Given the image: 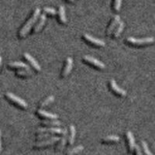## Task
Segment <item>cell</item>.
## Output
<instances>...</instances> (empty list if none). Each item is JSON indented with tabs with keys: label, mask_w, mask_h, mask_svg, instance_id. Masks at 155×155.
<instances>
[{
	"label": "cell",
	"mask_w": 155,
	"mask_h": 155,
	"mask_svg": "<svg viewBox=\"0 0 155 155\" xmlns=\"http://www.w3.org/2000/svg\"><path fill=\"white\" fill-rule=\"evenodd\" d=\"M62 137L60 138V143L58 145L57 147V150H62L65 146V143L67 142V140H68V130L67 129H64L63 130V132H62Z\"/></svg>",
	"instance_id": "9a60e30c"
},
{
	"label": "cell",
	"mask_w": 155,
	"mask_h": 155,
	"mask_svg": "<svg viewBox=\"0 0 155 155\" xmlns=\"http://www.w3.org/2000/svg\"><path fill=\"white\" fill-rule=\"evenodd\" d=\"M82 39L88 44H91L92 46L99 47V48H103L106 45V43L103 41L100 40V39L95 38V37H92V36L89 35V34H85L82 35Z\"/></svg>",
	"instance_id": "277c9868"
},
{
	"label": "cell",
	"mask_w": 155,
	"mask_h": 155,
	"mask_svg": "<svg viewBox=\"0 0 155 155\" xmlns=\"http://www.w3.org/2000/svg\"><path fill=\"white\" fill-rule=\"evenodd\" d=\"M120 137L116 135H109L102 139V143H112V142H119Z\"/></svg>",
	"instance_id": "603a6c76"
},
{
	"label": "cell",
	"mask_w": 155,
	"mask_h": 155,
	"mask_svg": "<svg viewBox=\"0 0 155 155\" xmlns=\"http://www.w3.org/2000/svg\"><path fill=\"white\" fill-rule=\"evenodd\" d=\"M154 41L153 37H146V38H135V37H127L126 42L134 47L146 46L148 44H153Z\"/></svg>",
	"instance_id": "7a4b0ae2"
},
{
	"label": "cell",
	"mask_w": 155,
	"mask_h": 155,
	"mask_svg": "<svg viewBox=\"0 0 155 155\" xmlns=\"http://www.w3.org/2000/svg\"><path fill=\"white\" fill-rule=\"evenodd\" d=\"M58 16H59V21L62 24H65L67 23V19H66L65 15V9L64 5L59 6V10H58Z\"/></svg>",
	"instance_id": "e0dca14e"
},
{
	"label": "cell",
	"mask_w": 155,
	"mask_h": 155,
	"mask_svg": "<svg viewBox=\"0 0 155 155\" xmlns=\"http://www.w3.org/2000/svg\"><path fill=\"white\" fill-rule=\"evenodd\" d=\"M44 11L45 14H49L51 15V16H55V15H57V13H58L56 9L51 7H44Z\"/></svg>",
	"instance_id": "d4e9b609"
},
{
	"label": "cell",
	"mask_w": 155,
	"mask_h": 155,
	"mask_svg": "<svg viewBox=\"0 0 155 155\" xmlns=\"http://www.w3.org/2000/svg\"><path fill=\"white\" fill-rule=\"evenodd\" d=\"M37 115H38L39 116L42 117V118L48 119V120H57V119L58 118V115L49 113V112H47L41 109L37 110Z\"/></svg>",
	"instance_id": "4fadbf2b"
},
{
	"label": "cell",
	"mask_w": 155,
	"mask_h": 155,
	"mask_svg": "<svg viewBox=\"0 0 155 155\" xmlns=\"http://www.w3.org/2000/svg\"><path fill=\"white\" fill-rule=\"evenodd\" d=\"M41 15V9L40 8H36L35 10H34V13L31 16V17L27 20V22L24 24L22 29L20 30V31L19 32V34H18V37L19 39H23L27 37V34H29L30 30H31V28L34 27V23L37 22V19L39 18Z\"/></svg>",
	"instance_id": "6da1fadb"
},
{
	"label": "cell",
	"mask_w": 155,
	"mask_h": 155,
	"mask_svg": "<svg viewBox=\"0 0 155 155\" xmlns=\"http://www.w3.org/2000/svg\"><path fill=\"white\" fill-rule=\"evenodd\" d=\"M47 16L45 13H43V14L40 15L39 16V20L37 23V24L35 25L34 29V34H37L39 31H41V29L44 27V24H45V22H46Z\"/></svg>",
	"instance_id": "7c38bea8"
},
{
	"label": "cell",
	"mask_w": 155,
	"mask_h": 155,
	"mask_svg": "<svg viewBox=\"0 0 155 155\" xmlns=\"http://www.w3.org/2000/svg\"><path fill=\"white\" fill-rule=\"evenodd\" d=\"M84 150V147L82 145H78V146L75 147L70 149L66 152V155H75L78 153L79 152L82 151Z\"/></svg>",
	"instance_id": "cb8c5ba5"
},
{
	"label": "cell",
	"mask_w": 155,
	"mask_h": 155,
	"mask_svg": "<svg viewBox=\"0 0 155 155\" xmlns=\"http://www.w3.org/2000/svg\"><path fill=\"white\" fill-rule=\"evenodd\" d=\"M141 145H142V148H143V152L145 153L146 155H153V153L150 152V150H149V147L147 146V143L145 142V141L142 140L141 141Z\"/></svg>",
	"instance_id": "484cf974"
},
{
	"label": "cell",
	"mask_w": 155,
	"mask_h": 155,
	"mask_svg": "<svg viewBox=\"0 0 155 155\" xmlns=\"http://www.w3.org/2000/svg\"><path fill=\"white\" fill-rule=\"evenodd\" d=\"M134 150H135L136 155H143V153H142V152H141L140 148V147L138 146V145H137V144L135 145V147H134Z\"/></svg>",
	"instance_id": "f1b7e54d"
},
{
	"label": "cell",
	"mask_w": 155,
	"mask_h": 155,
	"mask_svg": "<svg viewBox=\"0 0 155 155\" xmlns=\"http://www.w3.org/2000/svg\"><path fill=\"white\" fill-rule=\"evenodd\" d=\"M51 134H48V133H43V134H40L38 135H37L36 137V139L37 140H43V139H47L48 137H51Z\"/></svg>",
	"instance_id": "4316f807"
},
{
	"label": "cell",
	"mask_w": 155,
	"mask_h": 155,
	"mask_svg": "<svg viewBox=\"0 0 155 155\" xmlns=\"http://www.w3.org/2000/svg\"><path fill=\"white\" fill-rule=\"evenodd\" d=\"M54 100V95H50V96L47 97L46 99H44V100H43L42 102L40 103L39 108H40V109H43V108L46 107L48 105L51 104V102H53Z\"/></svg>",
	"instance_id": "44dd1931"
},
{
	"label": "cell",
	"mask_w": 155,
	"mask_h": 155,
	"mask_svg": "<svg viewBox=\"0 0 155 155\" xmlns=\"http://www.w3.org/2000/svg\"><path fill=\"white\" fill-rule=\"evenodd\" d=\"M40 124L41 125L47 126V127H58V126H61V123L60 121H58L57 120H43Z\"/></svg>",
	"instance_id": "ffe728a7"
},
{
	"label": "cell",
	"mask_w": 155,
	"mask_h": 155,
	"mask_svg": "<svg viewBox=\"0 0 155 155\" xmlns=\"http://www.w3.org/2000/svg\"><path fill=\"white\" fill-rule=\"evenodd\" d=\"M68 2H73L74 1V0H68Z\"/></svg>",
	"instance_id": "1f68e13d"
},
{
	"label": "cell",
	"mask_w": 155,
	"mask_h": 155,
	"mask_svg": "<svg viewBox=\"0 0 155 155\" xmlns=\"http://www.w3.org/2000/svg\"><path fill=\"white\" fill-rule=\"evenodd\" d=\"M2 151V141H1V130H0V152Z\"/></svg>",
	"instance_id": "f546056e"
},
{
	"label": "cell",
	"mask_w": 155,
	"mask_h": 155,
	"mask_svg": "<svg viewBox=\"0 0 155 155\" xmlns=\"http://www.w3.org/2000/svg\"><path fill=\"white\" fill-rule=\"evenodd\" d=\"M83 61H85V63L88 64L91 66H93V67L96 68L98 69H104L105 68V64L102 63L100 61L97 60L96 58H93L92 56H89V55H85L83 56L82 58Z\"/></svg>",
	"instance_id": "5b68a950"
},
{
	"label": "cell",
	"mask_w": 155,
	"mask_h": 155,
	"mask_svg": "<svg viewBox=\"0 0 155 155\" xmlns=\"http://www.w3.org/2000/svg\"><path fill=\"white\" fill-rule=\"evenodd\" d=\"M60 140V137H51L49 139L45 140L40 141V142H37V143H34V147L35 148H41V147H44L49 146V145H52L54 143L58 142V141Z\"/></svg>",
	"instance_id": "52a82bcc"
},
{
	"label": "cell",
	"mask_w": 155,
	"mask_h": 155,
	"mask_svg": "<svg viewBox=\"0 0 155 155\" xmlns=\"http://www.w3.org/2000/svg\"><path fill=\"white\" fill-rule=\"evenodd\" d=\"M109 88L113 91L116 95L120 97H125L127 95V92L123 88H120L117 84H116V81L114 79L109 80Z\"/></svg>",
	"instance_id": "8992f818"
},
{
	"label": "cell",
	"mask_w": 155,
	"mask_h": 155,
	"mask_svg": "<svg viewBox=\"0 0 155 155\" xmlns=\"http://www.w3.org/2000/svg\"><path fill=\"white\" fill-rule=\"evenodd\" d=\"M8 67L9 68H23L29 70L30 68L27 65V64L23 63L22 61H14V62H9L8 64Z\"/></svg>",
	"instance_id": "2e32d148"
},
{
	"label": "cell",
	"mask_w": 155,
	"mask_h": 155,
	"mask_svg": "<svg viewBox=\"0 0 155 155\" xmlns=\"http://www.w3.org/2000/svg\"><path fill=\"white\" fill-rule=\"evenodd\" d=\"M2 57L0 56V68H1V66H2Z\"/></svg>",
	"instance_id": "4dcf8cb0"
},
{
	"label": "cell",
	"mask_w": 155,
	"mask_h": 155,
	"mask_svg": "<svg viewBox=\"0 0 155 155\" xmlns=\"http://www.w3.org/2000/svg\"><path fill=\"white\" fill-rule=\"evenodd\" d=\"M120 22V16H118V15L115 16L114 18H113V19L112 20L110 25H109V27H108L107 30H106V35H107L108 37L113 34V31H114V30L116 29V27H117V25L119 24Z\"/></svg>",
	"instance_id": "8fae6325"
},
{
	"label": "cell",
	"mask_w": 155,
	"mask_h": 155,
	"mask_svg": "<svg viewBox=\"0 0 155 155\" xmlns=\"http://www.w3.org/2000/svg\"><path fill=\"white\" fill-rule=\"evenodd\" d=\"M73 68V59L71 58H68L66 59V64L64 68L63 71H62L61 72V78H64L67 77L71 71V69Z\"/></svg>",
	"instance_id": "30bf717a"
},
{
	"label": "cell",
	"mask_w": 155,
	"mask_h": 155,
	"mask_svg": "<svg viewBox=\"0 0 155 155\" xmlns=\"http://www.w3.org/2000/svg\"><path fill=\"white\" fill-rule=\"evenodd\" d=\"M122 0H114V5H113V8L116 12H119L120 10V7H121Z\"/></svg>",
	"instance_id": "83f0119b"
},
{
	"label": "cell",
	"mask_w": 155,
	"mask_h": 155,
	"mask_svg": "<svg viewBox=\"0 0 155 155\" xmlns=\"http://www.w3.org/2000/svg\"><path fill=\"white\" fill-rule=\"evenodd\" d=\"M5 98L8 99L10 102L13 103V104L16 105L17 106L20 107L21 109H27L28 108V104L27 102H25L23 99H20L19 97L15 95L13 93H11V92H6L5 94Z\"/></svg>",
	"instance_id": "3957f363"
},
{
	"label": "cell",
	"mask_w": 155,
	"mask_h": 155,
	"mask_svg": "<svg viewBox=\"0 0 155 155\" xmlns=\"http://www.w3.org/2000/svg\"><path fill=\"white\" fill-rule=\"evenodd\" d=\"M37 134H43V133H48V134H61L63 132V130L58 127H42V128H38L36 130Z\"/></svg>",
	"instance_id": "9c48e42d"
},
{
	"label": "cell",
	"mask_w": 155,
	"mask_h": 155,
	"mask_svg": "<svg viewBox=\"0 0 155 155\" xmlns=\"http://www.w3.org/2000/svg\"><path fill=\"white\" fill-rule=\"evenodd\" d=\"M124 27H125V24H124V22L120 21L119 23V24L117 25V27H116V29L114 30L113 33V39H116L117 37H119L121 34L122 31L124 30Z\"/></svg>",
	"instance_id": "ac0fdd59"
},
{
	"label": "cell",
	"mask_w": 155,
	"mask_h": 155,
	"mask_svg": "<svg viewBox=\"0 0 155 155\" xmlns=\"http://www.w3.org/2000/svg\"><path fill=\"white\" fill-rule=\"evenodd\" d=\"M16 75L17 77H23V78H27V77H30V76L34 75V72L30 71V69L27 70H21V71H17L16 72Z\"/></svg>",
	"instance_id": "7402d4cb"
},
{
	"label": "cell",
	"mask_w": 155,
	"mask_h": 155,
	"mask_svg": "<svg viewBox=\"0 0 155 155\" xmlns=\"http://www.w3.org/2000/svg\"><path fill=\"white\" fill-rule=\"evenodd\" d=\"M23 58H25V60L27 61L30 64L32 67L34 68V70L37 71H38V72H40V71H41V65L39 64L38 62H37V61L34 59V58H33V57H32L30 54L24 53L23 54Z\"/></svg>",
	"instance_id": "ba28073f"
},
{
	"label": "cell",
	"mask_w": 155,
	"mask_h": 155,
	"mask_svg": "<svg viewBox=\"0 0 155 155\" xmlns=\"http://www.w3.org/2000/svg\"><path fill=\"white\" fill-rule=\"evenodd\" d=\"M127 143H128V147H129V150L130 152H133L134 150V147H135V140H134V134L131 131L128 130L127 131Z\"/></svg>",
	"instance_id": "5bb4252c"
},
{
	"label": "cell",
	"mask_w": 155,
	"mask_h": 155,
	"mask_svg": "<svg viewBox=\"0 0 155 155\" xmlns=\"http://www.w3.org/2000/svg\"><path fill=\"white\" fill-rule=\"evenodd\" d=\"M69 129H70V136H69V137H68V143L70 146H71V145L74 143V140H75L76 129L75 127H74V126L72 125V124L70 125Z\"/></svg>",
	"instance_id": "d6986e66"
}]
</instances>
